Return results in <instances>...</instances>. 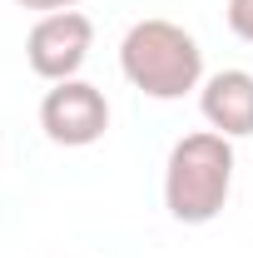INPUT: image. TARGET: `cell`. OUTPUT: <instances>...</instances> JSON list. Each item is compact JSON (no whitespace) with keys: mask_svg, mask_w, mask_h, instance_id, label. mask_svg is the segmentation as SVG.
I'll use <instances>...</instances> for the list:
<instances>
[{"mask_svg":"<svg viewBox=\"0 0 253 258\" xmlns=\"http://www.w3.org/2000/svg\"><path fill=\"white\" fill-rule=\"evenodd\" d=\"M15 5H25V10H45V15H55V10H75L80 0H15Z\"/></svg>","mask_w":253,"mask_h":258,"instance_id":"52a82bcc","label":"cell"},{"mask_svg":"<svg viewBox=\"0 0 253 258\" xmlns=\"http://www.w3.org/2000/svg\"><path fill=\"white\" fill-rule=\"evenodd\" d=\"M228 189H233V139H223L214 129H199V134H184L169 149V164H164L169 219H179L189 228L214 224L228 204Z\"/></svg>","mask_w":253,"mask_h":258,"instance_id":"6da1fadb","label":"cell"},{"mask_svg":"<svg viewBox=\"0 0 253 258\" xmlns=\"http://www.w3.org/2000/svg\"><path fill=\"white\" fill-rule=\"evenodd\" d=\"M124 80L149 99H184L204 85V50L174 20H134L119 40Z\"/></svg>","mask_w":253,"mask_h":258,"instance_id":"7a4b0ae2","label":"cell"},{"mask_svg":"<svg viewBox=\"0 0 253 258\" xmlns=\"http://www.w3.org/2000/svg\"><path fill=\"white\" fill-rule=\"evenodd\" d=\"M199 109L214 134L248 139L253 134V75L248 70H219L199 85Z\"/></svg>","mask_w":253,"mask_h":258,"instance_id":"5b68a950","label":"cell"},{"mask_svg":"<svg viewBox=\"0 0 253 258\" xmlns=\"http://www.w3.org/2000/svg\"><path fill=\"white\" fill-rule=\"evenodd\" d=\"M40 129L60 149H90L109 129V99L90 80H60L40 99Z\"/></svg>","mask_w":253,"mask_h":258,"instance_id":"3957f363","label":"cell"},{"mask_svg":"<svg viewBox=\"0 0 253 258\" xmlns=\"http://www.w3.org/2000/svg\"><path fill=\"white\" fill-rule=\"evenodd\" d=\"M223 20H228V30L238 35V40H248V45H253V0H228Z\"/></svg>","mask_w":253,"mask_h":258,"instance_id":"8992f818","label":"cell"},{"mask_svg":"<svg viewBox=\"0 0 253 258\" xmlns=\"http://www.w3.org/2000/svg\"><path fill=\"white\" fill-rule=\"evenodd\" d=\"M90 45H95V20L85 10H55V15H40L25 35V60L40 80L60 85L75 80L80 64L90 60Z\"/></svg>","mask_w":253,"mask_h":258,"instance_id":"277c9868","label":"cell"}]
</instances>
